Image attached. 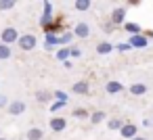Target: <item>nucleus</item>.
Here are the masks:
<instances>
[{"instance_id":"19","label":"nucleus","mask_w":153,"mask_h":140,"mask_svg":"<svg viewBox=\"0 0 153 140\" xmlns=\"http://www.w3.org/2000/svg\"><path fill=\"white\" fill-rule=\"evenodd\" d=\"M103 119H105V111H94V113L90 115V121H92L94 125H97V123H101Z\"/></svg>"},{"instance_id":"33","label":"nucleus","mask_w":153,"mask_h":140,"mask_svg":"<svg viewBox=\"0 0 153 140\" xmlns=\"http://www.w3.org/2000/svg\"><path fill=\"white\" fill-rule=\"evenodd\" d=\"M151 119H153V117H151Z\"/></svg>"},{"instance_id":"20","label":"nucleus","mask_w":153,"mask_h":140,"mask_svg":"<svg viewBox=\"0 0 153 140\" xmlns=\"http://www.w3.org/2000/svg\"><path fill=\"white\" fill-rule=\"evenodd\" d=\"M122 125H124L122 119H109V121H107V127H109V130H122Z\"/></svg>"},{"instance_id":"22","label":"nucleus","mask_w":153,"mask_h":140,"mask_svg":"<svg viewBox=\"0 0 153 140\" xmlns=\"http://www.w3.org/2000/svg\"><path fill=\"white\" fill-rule=\"evenodd\" d=\"M67 57H71V50H69V48H61V50L57 52V59H59V61H67Z\"/></svg>"},{"instance_id":"12","label":"nucleus","mask_w":153,"mask_h":140,"mask_svg":"<svg viewBox=\"0 0 153 140\" xmlns=\"http://www.w3.org/2000/svg\"><path fill=\"white\" fill-rule=\"evenodd\" d=\"M13 57V50H11V44H0V61H7Z\"/></svg>"},{"instance_id":"2","label":"nucleus","mask_w":153,"mask_h":140,"mask_svg":"<svg viewBox=\"0 0 153 140\" xmlns=\"http://www.w3.org/2000/svg\"><path fill=\"white\" fill-rule=\"evenodd\" d=\"M0 40H2L4 44H13V42L19 40V32H17L15 27H4L2 34H0Z\"/></svg>"},{"instance_id":"24","label":"nucleus","mask_w":153,"mask_h":140,"mask_svg":"<svg viewBox=\"0 0 153 140\" xmlns=\"http://www.w3.org/2000/svg\"><path fill=\"white\" fill-rule=\"evenodd\" d=\"M74 117L84 119V117H88V111H86V109H74Z\"/></svg>"},{"instance_id":"4","label":"nucleus","mask_w":153,"mask_h":140,"mask_svg":"<svg viewBox=\"0 0 153 140\" xmlns=\"http://www.w3.org/2000/svg\"><path fill=\"white\" fill-rule=\"evenodd\" d=\"M124 19H126V9H124V7L113 9V13H111V23H113V25H122Z\"/></svg>"},{"instance_id":"3","label":"nucleus","mask_w":153,"mask_h":140,"mask_svg":"<svg viewBox=\"0 0 153 140\" xmlns=\"http://www.w3.org/2000/svg\"><path fill=\"white\" fill-rule=\"evenodd\" d=\"M128 42L132 44V48H145L149 44V36H140V34H132L128 38Z\"/></svg>"},{"instance_id":"14","label":"nucleus","mask_w":153,"mask_h":140,"mask_svg":"<svg viewBox=\"0 0 153 140\" xmlns=\"http://www.w3.org/2000/svg\"><path fill=\"white\" fill-rule=\"evenodd\" d=\"M53 96H55V94L48 92V90H38V92H36V100H38V102H48Z\"/></svg>"},{"instance_id":"17","label":"nucleus","mask_w":153,"mask_h":140,"mask_svg":"<svg viewBox=\"0 0 153 140\" xmlns=\"http://www.w3.org/2000/svg\"><path fill=\"white\" fill-rule=\"evenodd\" d=\"M124 29H126L128 34H140V25H138V23H130V21H128V23H124Z\"/></svg>"},{"instance_id":"10","label":"nucleus","mask_w":153,"mask_h":140,"mask_svg":"<svg viewBox=\"0 0 153 140\" xmlns=\"http://www.w3.org/2000/svg\"><path fill=\"white\" fill-rule=\"evenodd\" d=\"M25 138H27V140H42V138H44V132H42L40 127H30L27 134H25Z\"/></svg>"},{"instance_id":"11","label":"nucleus","mask_w":153,"mask_h":140,"mask_svg":"<svg viewBox=\"0 0 153 140\" xmlns=\"http://www.w3.org/2000/svg\"><path fill=\"white\" fill-rule=\"evenodd\" d=\"M88 82H76L74 86H71V92H76V94H88Z\"/></svg>"},{"instance_id":"31","label":"nucleus","mask_w":153,"mask_h":140,"mask_svg":"<svg viewBox=\"0 0 153 140\" xmlns=\"http://www.w3.org/2000/svg\"><path fill=\"white\" fill-rule=\"evenodd\" d=\"M147 36H149V38H153V32H147Z\"/></svg>"},{"instance_id":"15","label":"nucleus","mask_w":153,"mask_h":140,"mask_svg":"<svg viewBox=\"0 0 153 140\" xmlns=\"http://www.w3.org/2000/svg\"><path fill=\"white\" fill-rule=\"evenodd\" d=\"M113 48H115V46H113L111 42H101V44L97 46V52H99V55H109Z\"/></svg>"},{"instance_id":"18","label":"nucleus","mask_w":153,"mask_h":140,"mask_svg":"<svg viewBox=\"0 0 153 140\" xmlns=\"http://www.w3.org/2000/svg\"><path fill=\"white\" fill-rule=\"evenodd\" d=\"M15 4H17V0H0V11H11V9H15Z\"/></svg>"},{"instance_id":"5","label":"nucleus","mask_w":153,"mask_h":140,"mask_svg":"<svg viewBox=\"0 0 153 140\" xmlns=\"http://www.w3.org/2000/svg\"><path fill=\"white\" fill-rule=\"evenodd\" d=\"M7 111H9V115H21L25 111V102L23 100H13V102H9Z\"/></svg>"},{"instance_id":"25","label":"nucleus","mask_w":153,"mask_h":140,"mask_svg":"<svg viewBox=\"0 0 153 140\" xmlns=\"http://www.w3.org/2000/svg\"><path fill=\"white\" fill-rule=\"evenodd\" d=\"M9 102H11V100H9L4 94H0V109H7V107H9Z\"/></svg>"},{"instance_id":"13","label":"nucleus","mask_w":153,"mask_h":140,"mask_svg":"<svg viewBox=\"0 0 153 140\" xmlns=\"http://www.w3.org/2000/svg\"><path fill=\"white\" fill-rule=\"evenodd\" d=\"M145 92H147V86H145V84H140V82L130 86V94H134V96H143Z\"/></svg>"},{"instance_id":"30","label":"nucleus","mask_w":153,"mask_h":140,"mask_svg":"<svg viewBox=\"0 0 153 140\" xmlns=\"http://www.w3.org/2000/svg\"><path fill=\"white\" fill-rule=\"evenodd\" d=\"M140 2V0H130V4H138Z\"/></svg>"},{"instance_id":"23","label":"nucleus","mask_w":153,"mask_h":140,"mask_svg":"<svg viewBox=\"0 0 153 140\" xmlns=\"http://www.w3.org/2000/svg\"><path fill=\"white\" fill-rule=\"evenodd\" d=\"M65 105H67L65 100H61V98H57V100H55V102L51 105V111L55 113V111H59V109H61V107H65Z\"/></svg>"},{"instance_id":"6","label":"nucleus","mask_w":153,"mask_h":140,"mask_svg":"<svg viewBox=\"0 0 153 140\" xmlns=\"http://www.w3.org/2000/svg\"><path fill=\"white\" fill-rule=\"evenodd\" d=\"M136 132H138V127L134 125V123H124L122 125V130H120V134H122V138H134L136 136Z\"/></svg>"},{"instance_id":"21","label":"nucleus","mask_w":153,"mask_h":140,"mask_svg":"<svg viewBox=\"0 0 153 140\" xmlns=\"http://www.w3.org/2000/svg\"><path fill=\"white\" fill-rule=\"evenodd\" d=\"M74 38H76V34H63V36H59V44L65 46V44H69Z\"/></svg>"},{"instance_id":"7","label":"nucleus","mask_w":153,"mask_h":140,"mask_svg":"<svg viewBox=\"0 0 153 140\" xmlns=\"http://www.w3.org/2000/svg\"><path fill=\"white\" fill-rule=\"evenodd\" d=\"M67 127V119L65 117H53L51 119V130L53 132H63Z\"/></svg>"},{"instance_id":"9","label":"nucleus","mask_w":153,"mask_h":140,"mask_svg":"<svg viewBox=\"0 0 153 140\" xmlns=\"http://www.w3.org/2000/svg\"><path fill=\"white\" fill-rule=\"evenodd\" d=\"M122 90H124V86H122L120 82H115V80L107 82V86H105V92H107V94H120Z\"/></svg>"},{"instance_id":"8","label":"nucleus","mask_w":153,"mask_h":140,"mask_svg":"<svg viewBox=\"0 0 153 140\" xmlns=\"http://www.w3.org/2000/svg\"><path fill=\"white\" fill-rule=\"evenodd\" d=\"M74 34H76V38H88V36H90V27H88V23L80 21V23L76 25Z\"/></svg>"},{"instance_id":"32","label":"nucleus","mask_w":153,"mask_h":140,"mask_svg":"<svg viewBox=\"0 0 153 140\" xmlns=\"http://www.w3.org/2000/svg\"><path fill=\"white\" fill-rule=\"evenodd\" d=\"M0 140H9V138H2V136H0Z\"/></svg>"},{"instance_id":"16","label":"nucleus","mask_w":153,"mask_h":140,"mask_svg":"<svg viewBox=\"0 0 153 140\" xmlns=\"http://www.w3.org/2000/svg\"><path fill=\"white\" fill-rule=\"evenodd\" d=\"M90 4H92L90 0H76V4H74V7H76V11H82V13H84V11L90 9Z\"/></svg>"},{"instance_id":"26","label":"nucleus","mask_w":153,"mask_h":140,"mask_svg":"<svg viewBox=\"0 0 153 140\" xmlns=\"http://www.w3.org/2000/svg\"><path fill=\"white\" fill-rule=\"evenodd\" d=\"M55 98H61V100H65V102H67V94H65L63 90H57V92H55Z\"/></svg>"},{"instance_id":"29","label":"nucleus","mask_w":153,"mask_h":140,"mask_svg":"<svg viewBox=\"0 0 153 140\" xmlns=\"http://www.w3.org/2000/svg\"><path fill=\"white\" fill-rule=\"evenodd\" d=\"M130 140H147V138H143V136H134V138H130Z\"/></svg>"},{"instance_id":"1","label":"nucleus","mask_w":153,"mask_h":140,"mask_svg":"<svg viewBox=\"0 0 153 140\" xmlns=\"http://www.w3.org/2000/svg\"><path fill=\"white\" fill-rule=\"evenodd\" d=\"M19 48L21 50H34L36 48V36L34 34H25V36H19Z\"/></svg>"},{"instance_id":"27","label":"nucleus","mask_w":153,"mask_h":140,"mask_svg":"<svg viewBox=\"0 0 153 140\" xmlns=\"http://www.w3.org/2000/svg\"><path fill=\"white\" fill-rule=\"evenodd\" d=\"M115 48H117V50H122V52H124V50H130V48H132V44H130V42H128V44H117V46H115Z\"/></svg>"},{"instance_id":"28","label":"nucleus","mask_w":153,"mask_h":140,"mask_svg":"<svg viewBox=\"0 0 153 140\" xmlns=\"http://www.w3.org/2000/svg\"><path fill=\"white\" fill-rule=\"evenodd\" d=\"M71 57H82V50L80 48H71Z\"/></svg>"}]
</instances>
